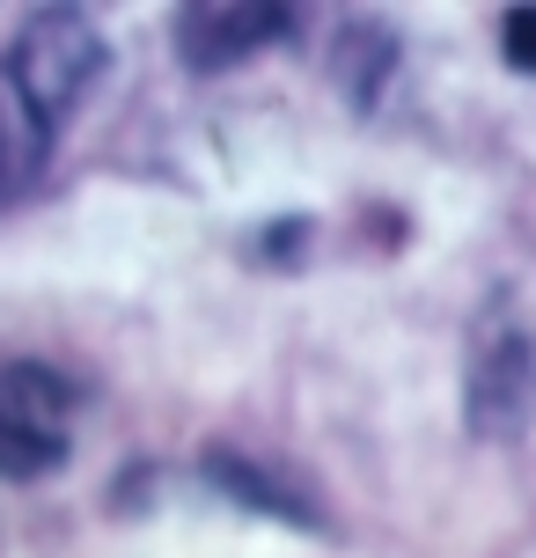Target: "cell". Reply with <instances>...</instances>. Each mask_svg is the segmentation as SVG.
I'll list each match as a JSON object with an SVG mask.
<instances>
[{
  "instance_id": "4",
  "label": "cell",
  "mask_w": 536,
  "mask_h": 558,
  "mask_svg": "<svg viewBox=\"0 0 536 558\" xmlns=\"http://www.w3.org/2000/svg\"><path fill=\"white\" fill-rule=\"evenodd\" d=\"M302 29V8H265V0H192L170 15V45L192 74H228L243 59L272 52L280 37Z\"/></svg>"
},
{
  "instance_id": "7",
  "label": "cell",
  "mask_w": 536,
  "mask_h": 558,
  "mask_svg": "<svg viewBox=\"0 0 536 558\" xmlns=\"http://www.w3.org/2000/svg\"><path fill=\"white\" fill-rule=\"evenodd\" d=\"M206 485L214 493H228V500H243V507H257V514H272V522H302V530H316V514L287 485H272V477L257 471L251 456H235V448H206Z\"/></svg>"
},
{
  "instance_id": "6",
  "label": "cell",
  "mask_w": 536,
  "mask_h": 558,
  "mask_svg": "<svg viewBox=\"0 0 536 558\" xmlns=\"http://www.w3.org/2000/svg\"><path fill=\"white\" fill-rule=\"evenodd\" d=\"M397 74V37L382 23H345L339 29V88L353 96V111H375L382 88Z\"/></svg>"
},
{
  "instance_id": "8",
  "label": "cell",
  "mask_w": 536,
  "mask_h": 558,
  "mask_svg": "<svg viewBox=\"0 0 536 558\" xmlns=\"http://www.w3.org/2000/svg\"><path fill=\"white\" fill-rule=\"evenodd\" d=\"M500 52L514 74H536V8H508L500 15Z\"/></svg>"
},
{
  "instance_id": "3",
  "label": "cell",
  "mask_w": 536,
  "mask_h": 558,
  "mask_svg": "<svg viewBox=\"0 0 536 558\" xmlns=\"http://www.w3.org/2000/svg\"><path fill=\"white\" fill-rule=\"evenodd\" d=\"M8 66H15V82L29 88V104L52 118V125H66V118L82 111V96L103 82L111 52H103V37L88 29L82 8H45V15L23 23Z\"/></svg>"
},
{
  "instance_id": "1",
  "label": "cell",
  "mask_w": 536,
  "mask_h": 558,
  "mask_svg": "<svg viewBox=\"0 0 536 558\" xmlns=\"http://www.w3.org/2000/svg\"><path fill=\"white\" fill-rule=\"evenodd\" d=\"M463 418L478 441H514L536 426V331L508 302H492L463 361Z\"/></svg>"
},
{
  "instance_id": "5",
  "label": "cell",
  "mask_w": 536,
  "mask_h": 558,
  "mask_svg": "<svg viewBox=\"0 0 536 558\" xmlns=\"http://www.w3.org/2000/svg\"><path fill=\"white\" fill-rule=\"evenodd\" d=\"M52 140H59V125L29 104V88L15 82V66H8V52H0V206H15V198L45 177Z\"/></svg>"
},
{
  "instance_id": "2",
  "label": "cell",
  "mask_w": 536,
  "mask_h": 558,
  "mask_svg": "<svg viewBox=\"0 0 536 558\" xmlns=\"http://www.w3.org/2000/svg\"><path fill=\"white\" fill-rule=\"evenodd\" d=\"M74 456V383L45 361L0 367V477L37 485Z\"/></svg>"
}]
</instances>
